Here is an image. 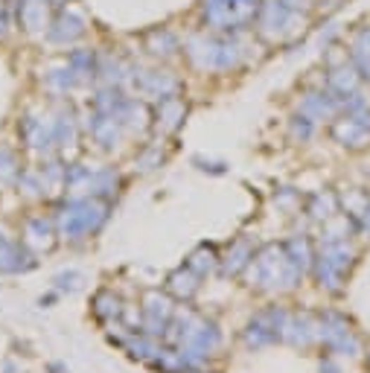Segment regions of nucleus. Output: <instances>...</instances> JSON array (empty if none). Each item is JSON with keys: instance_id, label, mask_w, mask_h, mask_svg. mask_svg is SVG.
<instances>
[{"instance_id": "nucleus-1", "label": "nucleus", "mask_w": 370, "mask_h": 373, "mask_svg": "<svg viewBox=\"0 0 370 373\" xmlns=\"http://www.w3.org/2000/svg\"><path fill=\"white\" fill-rule=\"evenodd\" d=\"M259 0H204V20L210 27L230 30V27H248L259 15Z\"/></svg>"}, {"instance_id": "nucleus-2", "label": "nucleus", "mask_w": 370, "mask_h": 373, "mask_svg": "<svg viewBox=\"0 0 370 373\" xmlns=\"http://www.w3.org/2000/svg\"><path fill=\"white\" fill-rule=\"evenodd\" d=\"M44 9H47L44 0H20V20H24L30 30H35V27H41V20H44Z\"/></svg>"}]
</instances>
